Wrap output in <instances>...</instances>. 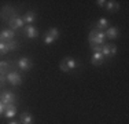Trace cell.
Masks as SVG:
<instances>
[{"mask_svg":"<svg viewBox=\"0 0 129 124\" xmlns=\"http://www.w3.org/2000/svg\"><path fill=\"white\" fill-rule=\"evenodd\" d=\"M7 80V77L4 76V74H0V86H3L4 84V81Z\"/></svg>","mask_w":129,"mask_h":124,"instance_id":"cell-23","label":"cell"},{"mask_svg":"<svg viewBox=\"0 0 129 124\" xmlns=\"http://www.w3.org/2000/svg\"><path fill=\"white\" fill-rule=\"evenodd\" d=\"M100 52L103 54L104 58H111L117 54V46L113 44V43H107V44L104 43L100 48Z\"/></svg>","mask_w":129,"mask_h":124,"instance_id":"cell-3","label":"cell"},{"mask_svg":"<svg viewBox=\"0 0 129 124\" xmlns=\"http://www.w3.org/2000/svg\"><path fill=\"white\" fill-rule=\"evenodd\" d=\"M88 40H89L91 47H102L104 44V40H106V36H104V32L98 29H92L89 36H88Z\"/></svg>","mask_w":129,"mask_h":124,"instance_id":"cell-1","label":"cell"},{"mask_svg":"<svg viewBox=\"0 0 129 124\" xmlns=\"http://www.w3.org/2000/svg\"><path fill=\"white\" fill-rule=\"evenodd\" d=\"M23 22L27 24V25H32L33 22L36 21V12L35 11H27L25 15H23Z\"/></svg>","mask_w":129,"mask_h":124,"instance_id":"cell-14","label":"cell"},{"mask_svg":"<svg viewBox=\"0 0 129 124\" xmlns=\"http://www.w3.org/2000/svg\"><path fill=\"white\" fill-rule=\"evenodd\" d=\"M18 66H19V69H22V70H30V68L33 66V62L27 57H22L19 61H18Z\"/></svg>","mask_w":129,"mask_h":124,"instance_id":"cell-10","label":"cell"},{"mask_svg":"<svg viewBox=\"0 0 129 124\" xmlns=\"http://www.w3.org/2000/svg\"><path fill=\"white\" fill-rule=\"evenodd\" d=\"M59 69L62 70L63 73H69V69H67V66H66V64H64L63 59L60 61V64H59Z\"/></svg>","mask_w":129,"mask_h":124,"instance_id":"cell-21","label":"cell"},{"mask_svg":"<svg viewBox=\"0 0 129 124\" xmlns=\"http://www.w3.org/2000/svg\"><path fill=\"white\" fill-rule=\"evenodd\" d=\"M17 114V105L15 104H8V105H4V116L7 119H11Z\"/></svg>","mask_w":129,"mask_h":124,"instance_id":"cell-8","label":"cell"},{"mask_svg":"<svg viewBox=\"0 0 129 124\" xmlns=\"http://www.w3.org/2000/svg\"><path fill=\"white\" fill-rule=\"evenodd\" d=\"M104 62V57L103 54L100 51H95L93 55H92V59H91V64L93 65V66H100Z\"/></svg>","mask_w":129,"mask_h":124,"instance_id":"cell-9","label":"cell"},{"mask_svg":"<svg viewBox=\"0 0 129 124\" xmlns=\"http://www.w3.org/2000/svg\"><path fill=\"white\" fill-rule=\"evenodd\" d=\"M118 35H119V29H118L117 26H109V28L106 29V32H104V36L109 37L110 40L117 39V37H118Z\"/></svg>","mask_w":129,"mask_h":124,"instance_id":"cell-11","label":"cell"},{"mask_svg":"<svg viewBox=\"0 0 129 124\" xmlns=\"http://www.w3.org/2000/svg\"><path fill=\"white\" fill-rule=\"evenodd\" d=\"M8 124H21V123H18V121H10Z\"/></svg>","mask_w":129,"mask_h":124,"instance_id":"cell-25","label":"cell"},{"mask_svg":"<svg viewBox=\"0 0 129 124\" xmlns=\"http://www.w3.org/2000/svg\"><path fill=\"white\" fill-rule=\"evenodd\" d=\"M35 121V119H33V116L29 113L27 110L22 112V114H21V124H33Z\"/></svg>","mask_w":129,"mask_h":124,"instance_id":"cell-13","label":"cell"},{"mask_svg":"<svg viewBox=\"0 0 129 124\" xmlns=\"http://www.w3.org/2000/svg\"><path fill=\"white\" fill-rule=\"evenodd\" d=\"M3 113H4V105H3L2 102H0V116H2Z\"/></svg>","mask_w":129,"mask_h":124,"instance_id":"cell-24","label":"cell"},{"mask_svg":"<svg viewBox=\"0 0 129 124\" xmlns=\"http://www.w3.org/2000/svg\"><path fill=\"white\" fill-rule=\"evenodd\" d=\"M106 10L107 11H117L119 8V4L117 2H114V0H111V2H106Z\"/></svg>","mask_w":129,"mask_h":124,"instance_id":"cell-18","label":"cell"},{"mask_svg":"<svg viewBox=\"0 0 129 124\" xmlns=\"http://www.w3.org/2000/svg\"><path fill=\"white\" fill-rule=\"evenodd\" d=\"M11 66L8 61H0V74H7L10 72Z\"/></svg>","mask_w":129,"mask_h":124,"instance_id":"cell-17","label":"cell"},{"mask_svg":"<svg viewBox=\"0 0 129 124\" xmlns=\"http://www.w3.org/2000/svg\"><path fill=\"white\" fill-rule=\"evenodd\" d=\"M7 43V47H8V51H14V50H17L18 48V42L17 40H8V42H6Z\"/></svg>","mask_w":129,"mask_h":124,"instance_id":"cell-19","label":"cell"},{"mask_svg":"<svg viewBox=\"0 0 129 124\" xmlns=\"http://www.w3.org/2000/svg\"><path fill=\"white\" fill-rule=\"evenodd\" d=\"M15 99H17V97H15V94L11 91H4V92L0 94V102H2L3 105L15 104Z\"/></svg>","mask_w":129,"mask_h":124,"instance_id":"cell-6","label":"cell"},{"mask_svg":"<svg viewBox=\"0 0 129 124\" xmlns=\"http://www.w3.org/2000/svg\"><path fill=\"white\" fill-rule=\"evenodd\" d=\"M7 81L11 83V86H21L22 84V77H21V74L18 72H15V70H13V72H8L7 73Z\"/></svg>","mask_w":129,"mask_h":124,"instance_id":"cell-5","label":"cell"},{"mask_svg":"<svg viewBox=\"0 0 129 124\" xmlns=\"http://www.w3.org/2000/svg\"><path fill=\"white\" fill-rule=\"evenodd\" d=\"M8 25H10V29L11 30H17L19 29V28H23L25 26V22H23V19L21 17H18V15H14V17H11L10 19H8Z\"/></svg>","mask_w":129,"mask_h":124,"instance_id":"cell-4","label":"cell"},{"mask_svg":"<svg viewBox=\"0 0 129 124\" xmlns=\"http://www.w3.org/2000/svg\"><path fill=\"white\" fill-rule=\"evenodd\" d=\"M15 36V32L11 29H3L0 32V42H8V40H13Z\"/></svg>","mask_w":129,"mask_h":124,"instance_id":"cell-12","label":"cell"},{"mask_svg":"<svg viewBox=\"0 0 129 124\" xmlns=\"http://www.w3.org/2000/svg\"><path fill=\"white\" fill-rule=\"evenodd\" d=\"M96 4L99 6V7H104V6H106V0H98Z\"/></svg>","mask_w":129,"mask_h":124,"instance_id":"cell-22","label":"cell"},{"mask_svg":"<svg viewBox=\"0 0 129 124\" xmlns=\"http://www.w3.org/2000/svg\"><path fill=\"white\" fill-rule=\"evenodd\" d=\"M110 26V21L107 19V18H100L99 21H98V24H96V28L95 29H98V30H103L104 29H107V28Z\"/></svg>","mask_w":129,"mask_h":124,"instance_id":"cell-15","label":"cell"},{"mask_svg":"<svg viewBox=\"0 0 129 124\" xmlns=\"http://www.w3.org/2000/svg\"><path fill=\"white\" fill-rule=\"evenodd\" d=\"M58 39H59V30H58V28H51V29H48L47 32H45L43 43H44L45 46H50L54 42H56Z\"/></svg>","mask_w":129,"mask_h":124,"instance_id":"cell-2","label":"cell"},{"mask_svg":"<svg viewBox=\"0 0 129 124\" xmlns=\"http://www.w3.org/2000/svg\"><path fill=\"white\" fill-rule=\"evenodd\" d=\"M8 52V47L6 42H0V55H6Z\"/></svg>","mask_w":129,"mask_h":124,"instance_id":"cell-20","label":"cell"},{"mask_svg":"<svg viewBox=\"0 0 129 124\" xmlns=\"http://www.w3.org/2000/svg\"><path fill=\"white\" fill-rule=\"evenodd\" d=\"M63 61H64V64H66V66H67V69H69V72H72L73 69H76V68H77V65H78L72 57L63 58Z\"/></svg>","mask_w":129,"mask_h":124,"instance_id":"cell-16","label":"cell"},{"mask_svg":"<svg viewBox=\"0 0 129 124\" xmlns=\"http://www.w3.org/2000/svg\"><path fill=\"white\" fill-rule=\"evenodd\" d=\"M23 33H25V36L27 39H36L39 36V30L35 25H26L23 28Z\"/></svg>","mask_w":129,"mask_h":124,"instance_id":"cell-7","label":"cell"}]
</instances>
